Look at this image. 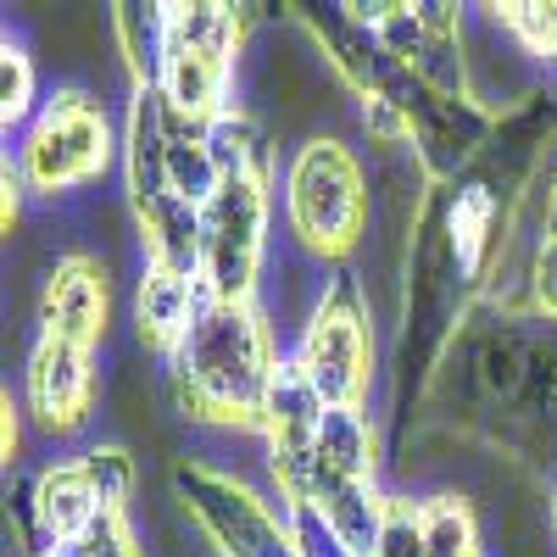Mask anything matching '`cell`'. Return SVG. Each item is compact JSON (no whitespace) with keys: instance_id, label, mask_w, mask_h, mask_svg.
Masks as SVG:
<instances>
[{"instance_id":"cell-1","label":"cell","mask_w":557,"mask_h":557,"mask_svg":"<svg viewBox=\"0 0 557 557\" xmlns=\"http://www.w3.org/2000/svg\"><path fill=\"white\" fill-rule=\"evenodd\" d=\"M173 407L201 424H262L273 385V335L251 301H207L168 351Z\"/></svg>"},{"instance_id":"cell-2","label":"cell","mask_w":557,"mask_h":557,"mask_svg":"<svg viewBox=\"0 0 557 557\" xmlns=\"http://www.w3.org/2000/svg\"><path fill=\"white\" fill-rule=\"evenodd\" d=\"M374 218L368 207V178L362 162L341 146L335 134L301 139L290 162V228L296 246L318 262H341L346 251L362 246V228Z\"/></svg>"},{"instance_id":"cell-3","label":"cell","mask_w":557,"mask_h":557,"mask_svg":"<svg viewBox=\"0 0 557 557\" xmlns=\"http://www.w3.org/2000/svg\"><path fill=\"white\" fill-rule=\"evenodd\" d=\"M173 496L218 557H296L290 513H273L257 485L218 474L207 462H173Z\"/></svg>"},{"instance_id":"cell-4","label":"cell","mask_w":557,"mask_h":557,"mask_svg":"<svg viewBox=\"0 0 557 557\" xmlns=\"http://www.w3.org/2000/svg\"><path fill=\"white\" fill-rule=\"evenodd\" d=\"M290 362L323 396V407H362L368 374H374V330H368L362 285L351 268H335V285L323 296V307L301 323Z\"/></svg>"},{"instance_id":"cell-5","label":"cell","mask_w":557,"mask_h":557,"mask_svg":"<svg viewBox=\"0 0 557 557\" xmlns=\"http://www.w3.org/2000/svg\"><path fill=\"white\" fill-rule=\"evenodd\" d=\"M268 190L262 178H223L207 201V251H201V290L212 301H251L262 285L268 257Z\"/></svg>"},{"instance_id":"cell-6","label":"cell","mask_w":557,"mask_h":557,"mask_svg":"<svg viewBox=\"0 0 557 557\" xmlns=\"http://www.w3.org/2000/svg\"><path fill=\"white\" fill-rule=\"evenodd\" d=\"M112 157V128L107 112L84 96V89H67L51 107L39 112L28 146H23V178L34 190L57 196V190H78L96 173H107Z\"/></svg>"},{"instance_id":"cell-7","label":"cell","mask_w":557,"mask_h":557,"mask_svg":"<svg viewBox=\"0 0 557 557\" xmlns=\"http://www.w3.org/2000/svg\"><path fill=\"white\" fill-rule=\"evenodd\" d=\"M45 335L73 341V346H96L107 335V262L89 251L57 257V268L45 273V296H39Z\"/></svg>"},{"instance_id":"cell-8","label":"cell","mask_w":557,"mask_h":557,"mask_svg":"<svg viewBox=\"0 0 557 557\" xmlns=\"http://www.w3.org/2000/svg\"><path fill=\"white\" fill-rule=\"evenodd\" d=\"M89 351L73 346V341H57V335H39L34 357H28V407L45 430L57 435H73L89 412Z\"/></svg>"},{"instance_id":"cell-9","label":"cell","mask_w":557,"mask_h":557,"mask_svg":"<svg viewBox=\"0 0 557 557\" xmlns=\"http://www.w3.org/2000/svg\"><path fill=\"white\" fill-rule=\"evenodd\" d=\"M123 157H128V196H134V207L173 196V184H168L173 128H168V96H162V89H134Z\"/></svg>"},{"instance_id":"cell-10","label":"cell","mask_w":557,"mask_h":557,"mask_svg":"<svg viewBox=\"0 0 557 557\" xmlns=\"http://www.w3.org/2000/svg\"><path fill=\"white\" fill-rule=\"evenodd\" d=\"M139 218V246H146L151 268L184 273V278H201V251H207V212L190 207L184 196H162L134 207Z\"/></svg>"},{"instance_id":"cell-11","label":"cell","mask_w":557,"mask_h":557,"mask_svg":"<svg viewBox=\"0 0 557 557\" xmlns=\"http://www.w3.org/2000/svg\"><path fill=\"white\" fill-rule=\"evenodd\" d=\"M34 507H39V541H45V552L78 541L89 524L107 513L78 457H73V462H57V469H45V474L34 480Z\"/></svg>"},{"instance_id":"cell-12","label":"cell","mask_w":557,"mask_h":557,"mask_svg":"<svg viewBox=\"0 0 557 557\" xmlns=\"http://www.w3.org/2000/svg\"><path fill=\"white\" fill-rule=\"evenodd\" d=\"M323 396L307 385V374L296 362H278L273 368V385H268V401H262V435H268V451H307L318 441V424H323Z\"/></svg>"},{"instance_id":"cell-13","label":"cell","mask_w":557,"mask_h":557,"mask_svg":"<svg viewBox=\"0 0 557 557\" xmlns=\"http://www.w3.org/2000/svg\"><path fill=\"white\" fill-rule=\"evenodd\" d=\"M212 296L201 290V278H184V273H168V268H151L146 262V278H139V341L146 346H178V335L190 330V318L207 307Z\"/></svg>"},{"instance_id":"cell-14","label":"cell","mask_w":557,"mask_h":557,"mask_svg":"<svg viewBox=\"0 0 557 557\" xmlns=\"http://www.w3.org/2000/svg\"><path fill=\"white\" fill-rule=\"evenodd\" d=\"M112 34L134 89H157L173 57V12L151 0H128V7H112Z\"/></svg>"},{"instance_id":"cell-15","label":"cell","mask_w":557,"mask_h":557,"mask_svg":"<svg viewBox=\"0 0 557 557\" xmlns=\"http://www.w3.org/2000/svg\"><path fill=\"white\" fill-rule=\"evenodd\" d=\"M228 73H235V57H223V51H196V45H178V39H173V57H168V73H162L157 89L168 96L173 112L212 123V117L223 112Z\"/></svg>"},{"instance_id":"cell-16","label":"cell","mask_w":557,"mask_h":557,"mask_svg":"<svg viewBox=\"0 0 557 557\" xmlns=\"http://www.w3.org/2000/svg\"><path fill=\"white\" fill-rule=\"evenodd\" d=\"M385 502H391V496H380L374 480H341V474H330V469H323V485H318V496H312V507L341 530V541H346L357 557H374V552H380Z\"/></svg>"},{"instance_id":"cell-17","label":"cell","mask_w":557,"mask_h":557,"mask_svg":"<svg viewBox=\"0 0 557 557\" xmlns=\"http://www.w3.org/2000/svg\"><path fill=\"white\" fill-rule=\"evenodd\" d=\"M318 462L341 480H374V424L362 407H330L312 441Z\"/></svg>"},{"instance_id":"cell-18","label":"cell","mask_w":557,"mask_h":557,"mask_svg":"<svg viewBox=\"0 0 557 557\" xmlns=\"http://www.w3.org/2000/svg\"><path fill=\"white\" fill-rule=\"evenodd\" d=\"M207 151L223 178H268V134L246 112H218L207 123Z\"/></svg>"},{"instance_id":"cell-19","label":"cell","mask_w":557,"mask_h":557,"mask_svg":"<svg viewBox=\"0 0 557 557\" xmlns=\"http://www.w3.org/2000/svg\"><path fill=\"white\" fill-rule=\"evenodd\" d=\"M424 546H430V557H485L474 502L469 496H430L424 502Z\"/></svg>"},{"instance_id":"cell-20","label":"cell","mask_w":557,"mask_h":557,"mask_svg":"<svg viewBox=\"0 0 557 557\" xmlns=\"http://www.w3.org/2000/svg\"><path fill=\"white\" fill-rule=\"evenodd\" d=\"M168 184H173V196H184L190 207L207 212V201L223 190V173L207 151V139H173V157H168Z\"/></svg>"},{"instance_id":"cell-21","label":"cell","mask_w":557,"mask_h":557,"mask_svg":"<svg viewBox=\"0 0 557 557\" xmlns=\"http://www.w3.org/2000/svg\"><path fill=\"white\" fill-rule=\"evenodd\" d=\"M78 462H84V474H89V485H96L107 513H123V502L134 491V457L123 446H89Z\"/></svg>"},{"instance_id":"cell-22","label":"cell","mask_w":557,"mask_h":557,"mask_svg":"<svg viewBox=\"0 0 557 557\" xmlns=\"http://www.w3.org/2000/svg\"><path fill=\"white\" fill-rule=\"evenodd\" d=\"M374 557H430V546H424V502H407V496L385 502V530H380Z\"/></svg>"},{"instance_id":"cell-23","label":"cell","mask_w":557,"mask_h":557,"mask_svg":"<svg viewBox=\"0 0 557 557\" xmlns=\"http://www.w3.org/2000/svg\"><path fill=\"white\" fill-rule=\"evenodd\" d=\"M290 541H296V557H357V552L341 541V530L323 519L312 502H296V507H290Z\"/></svg>"},{"instance_id":"cell-24","label":"cell","mask_w":557,"mask_h":557,"mask_svg":"<svg viewBox=\"0 0 557 557\" xmlns=\"http://www.w3.org/2000/svg\"><path fill=\"white\" fill-rule=\"evenodd\" d=\"M28 107H34V57L23 45H7V57H0V117L23 123Z\"/></svg>"},{"instance_id":"cell-25","label":"cell","mask_w":557,"mask_h":557,"mask_svg":"<svg viewBox=\"0 0 557 557\" xmlns=\"http://www.w3.org/2000/svg\"><path fill=\"white\" fill-rule=\"evenodd\" d=\"M57 557H139V546H134V535H128L123 513H101V519L89 524L78 541L57 546Z\"/></svg>"},{"instance_id":"cell-26","label":"cell","mask_w":557,"mask_h":557,"mask_svg":"<svg viewBox=\"0 0 557 557\" xmlns=\"http://www.w3.org/2000/svg\"><path fill=\"white\" fill-rule=\"evenodd\" d=\"M530 290L546 318H557V240H541L530 257Z\"/></svg>"},{"instance_id":"cell-27","label":"cell","mask_w":557,"mask_h":557,"mask_svg":"<svg viewBox=\"0 0 557 557\" xmlns=\"http://www.w3.org/2000/svg\"><path fill=\"white\" fill-rule=\"evenodd\" d=\"M546 240H557V178H552V196H546Z\"/></svg>"},{"instance_id":"cell-28","label":"cell","mask_w":557,"mask_h":557,"mask_svg":"<svg viewBox=\"0 0 557 557\" xmlns=\"http://www.w3.org/2000/svg\"><path fill=\"white\" fill-rule=\"evenodd\" d=\"M552 535H557V491H552Z\"/></svg>"}]
</instances>
